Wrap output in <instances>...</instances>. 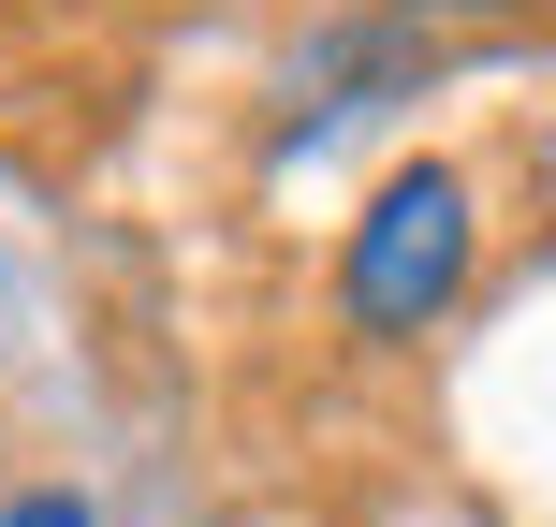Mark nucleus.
<instances>
[{
  "label": "nucleus",
  "instance_id": "f257e3e1",
  "mask_svg": "<svg viewBox=\"0 0 556 527\" xmlns=\"http://www.w3.org/2000/svg\"><path fill=\"white\" fill-rule=\"evenodd\" d=\"M483 278V176L469 162H395L337 235V337L352 352H410L469 308Z\"/></svg>",
  "mask_w": 556,
  "mask_h": 527
},
{
  "label": "nucleus",
  "instance_id": "7ed1b4c3",
  "mask_svg": "<svg viewBox=\"0 0 556 527\" xmlns=\"http://www.w3.org/2000/svg\"><path fill=\"white\" fill-rule=\"evenodd\" d=\"M0 527H103V513H88V499H74V484H29V499H15V513H0Z\"/></svg>",
  "mask_w": 556,
  "mask_h": 527
},
{
  "label": "nucleus",
  "instance_id": "f03ea898",
  "mask_svg": "<svg viewBox=\"0 0 556 527\" xmlns=\"http://www.w3.org/2000/svg\"><path fill=\"white\" fill-rule=\"evenodd\" d=\"M381 15H410V29H483V15H542V0H381Z\"/></svg>",
  "mask_w": 556,
  "mask_h": 527
}]
</instances>
